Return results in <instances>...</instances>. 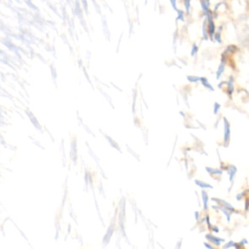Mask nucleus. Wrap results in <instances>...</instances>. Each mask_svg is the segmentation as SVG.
<instances>
[{
    "label": "nucleus",
    "instance_id": "1",
    "mask_svg": "<svg viewBox=\"0 0 249 249\" xmlns=\"http://www.w3.org/2000/svg\"><path fill=\"white\" fill-rule=\"evenodd\" d=\"M224 130H225V134H224V140H225V145L228 146V144L230 143V139H231V125L230 123L227 121V119H224Z\"/></svg>",
    "mask_w": 249,
    "mask_h": 249
},
{
    "label": "nucleus",
    "instance_id": "2",
    "mask_svg": "<svg viewBox=\"0 0 249 249\" xmlns=\"http://www.w3.org/2000/svg\"><path fill=\"white\" fill-rule=\"evenodd\" d=\"M237 172V168L234 166V165H230V168H229V175H230V181L231 183L232 184L233 183V180H234V176Z\"/></svg>",
    "mask_w": 249,
    "mask_h": 249
},
{
    "label": "nucleus",
    "instance_id": "3",
    "mask_svg": "<svg viewBox=\"0 0 249 249\" xmlns=\"http://www.w3.org/2000/svg\"><path fill=\"white\" fill-rule=\"evenodd\" d=\"M215 200L219 201V203L223 204L224 207L227 208L228 210H230L231 212H236V211H235V208H234L231 203H229V202H227V201H225V200H222V199H217V198H215Z\"/></svg>",
    "mask_w": 249,
    "mask_h": 249
},
{
    "label": "nucleus",
    "instance_id": "4",
    "mask_svg": "<svg viewBox=\"0 0 249 249\" xmlns=\"http://www.w3.org/2000/svg\"><path fill=\"white\" fill-rule=\"evenodd\" d=\"M233 89H234V87H233V77L231 76L230 79H229V83H228V93H229L230 96H231V94L233 92Z\"/></svg>",
    "mask_w": 249,
    "mask_h": 249
},
{
    "label": "nucleus",
    "instance_id": "5",
    "mask_svg": "<svg viewBox=\"0 0 249 249\" xmlns=\"http://www.w3.org/2000/svg\"><path fill=\"white\" fill-rule=\"evenodd\" d=\"M248 241H247V239L246 238H244V239H242L241 241H239L238 243H235V248H240V247H243L244 246V244H246Z\"/></svg>",
    "mask_w": 249,
    "mask_h": 249
},
{
    "label": "nucleus",
    "instance_id": "6",
    "mask_svg": "<svg viewBox=\"0 0 249 249\" xmlns=\"http://www.w3.org/2000/svg\"><path fill=\"white\" fill-rule=\"evenodd\" d=\"M244 210H246V211L249 210V197L245 199V202H244Z\"/></svg>",
    "mask_w": 249,
    "mask_h": 249
},
{
    "label": "nucleus",
    "instance_id": "7",
    "mask_svg": "<svg viewBox=\"0 0 249 249\" xmlns=\"http://www.w3.org/2000/svg\"><path fill=\"white\" fill-rule=\"evenodd\" d=\"M235 246V243L233 242V241H230V242H228L226 245H225V247H234Z\"/></svg>",
    "mask_w": 249,
    "mask_h": 249
}]
</instances>
